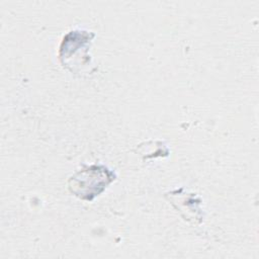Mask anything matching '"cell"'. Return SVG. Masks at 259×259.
<instances>
[{"label": "cell", "instance_id": "cell-1", "mask_svg": "<svg viewBox=\"0 0 259 259\" xmlns=\"http://www.w3.org/2000/svg\"><path fill=\"white\" fill-rule=\"evenodd\" d=\"M116 178L115 173L103 165H90L77 171L68 180L71 193L91 201Z\"/></svg>", "mask_w": 259, "mask_h": 259}]
</instances>
